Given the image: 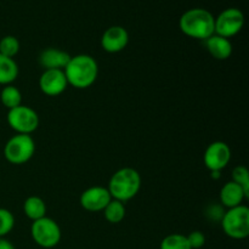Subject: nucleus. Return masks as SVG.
Here are the masks:
<instances>
[{
  "mask_svg": "<svg viewBox=\"0 0 249 249\" xmlns=\"http://www.w3.org/2000/svg\"><path fill=\"white\" fill-rule=\"evenodd\" d=\"M63 72L68 85H72L75 89H87L96 82L99 66L92 56L80 53L71 57Z\"/></svg>",
  "mask_w": 249,
  "mask_h": 249,
  "instance_id": "nucleus-1",
  "label": "nucleus"
},
{
  "mask_svg": "<svg viewBox=\"0 0 249 249\" xmlns=\"http://www.w3.org/2000/svg\"><path fill=\"white\" fill-rule=\"evenodd\" d=\"M214 19L215 17L211 11L195 7L181 15L179 27L185 36L198 40H206L214 34Z\"/></svg>",
  "mask_w": 249,
  "mask_h": 249,
  "instance_id": "nucleus-2",
  "label": "nucleus"
},
{
  "mask_svg": "<svg viewBox=\"0 0 249 249\" xmlns=\"http://www.w3.org/2000/svg\"><path fill=\"white\" fill-rule=\"evenodd\" d=\"M141 189V177L133 168H122L117 170L108 182L109 195L113 199L126 202L133 199Z\"/></svg>",
  "mask_w": 249,
  "mask_h": 249,
  "instance_id": "nucleus-3",
  "label": "nucleus"
},
{
  "mask_svg": "<svg viewBox=\"0 0 249 249\" xmlns=\"http://www.w3.org/2000/svg\"><path fill=\"white\" fill-rule=\"evenodd\" d=\"M221 228L226 236L233 240H245L249 235V209L247 206L230 208L221 218Z\"/></svg>",
  "mask_w": 249,
  "mask_h": 249,
  "instance_id": "nucleus-4",
  "label": "nucleus"
},
{
  "mask_svg": "<svg viewBox=\"0 0 249 249\" xmlns=\"http://www.w3.org/2000/svg\"><path fill=\"white\" fill-rule=\"evenodd\" d=\"M36 153V142L31 135L17 134L9 139L4 147V156L11 164L21 165L31 160Z\"/></svg>",
  "mask_w": 249,
  "mask_h": 249,
  "instance_id": "nucleus-5",
  "label": "nucleus"
},
{
  "mask_svg": "<svg viewBox=\"0 0 249 249\" xmlns=\"http://www.w3.org/2000/svg\"><path fill=\"white\" fill-rule=\"evenodd\" d=\"M31 236L39 247L50 249L60 243L62 232L60 225L53 219L44 216L32 223Z\"/></svg>",
  "mask_w": 249,
  "mask_h": 249,
  "instance_id": "nucleus-6",
  "label": "nucleus"
},
{
  "mask_svg": "<svg viewBox=\"0 0 249 249\" xmlns=\"http://www.w3.org/2000/svg\"><path fill=\"white\" fill-rule=\"evenodd\" d=\"M6 119L10 128L17 134L31 135L39 126L38 113L33 108L24 105H19L15 108L9 109Z\"/></svg>",
  "mask_w": 249,
  "mask_h": 249,
  "instance_id": "nucleus-7",
  "label": "nucleus"
},
{
  "mask_svg": "<svg viewBox=\"0 0 249 249\" xmlns=\"http://www.w3.org/2000/svg\"><path fill=\"white\" fill-rule=\"evenodd\" d=\"M245 26V15L237 7H229L221 11L214 19V34L232 38L240 33Z\"/></svg>",
  "mask_w": 249,
  "mask_h": 249,
  "instance_id": "nucleus-8",
  "label": "nucleus"
},
{
  "mask_svg": "<svg viewBox=\"0 0 249 249\" xmlns=\"http://www.w3.org/2000/svg\"><path fill=\"white\" fill-rule=\"evenodd\" d=\"M231 160L230 146L224 141H214L204 151V165L211 172H221Z\"/></svg>",
  "mask_w": 249,
  "mask_h": 249,
  "instance_id": "nucleus-9",
  "label": "nucleus"
},
{
  "mask_svg": "<svg viewBox=\"0 0 249 249\" xmlns=\"http://www.w3.org/2000/svg\"><path fill=\"white\" fill-rule=\"evenodd\" d=\"M112 201V197L109 195L107 187L102 186H92L87 189L80 195V206L88 212H102L106 208L107 204Z\"/></svg>",
  "mask_w": 249,
  "mask_h": 249,
  "instance_id": "nucleus-10",
  "label": "nucleus"
},
{
  "mask_svg": "<svg viewBox=\"0 0 249 249\" xmlns=\"http://www.w3.org/2000/svg\"><path fill=\"white\" fill-rule=\"evenodd\" d=\"M67 87V78L62 70H45L39 78V88L46 96H58Z\"/></svg>",
  "mask_w": 249,
  "mask_h": 249,
  "instance_id": "nucleus-11",
  "label": "nucleus"
},
{
  "mask_svg": "<svg viewBox=\"0 0 249 249\" xmlns=\"http://www.w3.org/2000/svg\"><path fill=\"white\" fill-rule=\"evenodd\" d=\"M129 43V33L124 27L112 26L101 36V46L109 53H121Z\"/></svg>",
  "mask_w": 249,
  "mask_h": 249,
  "instance_id": "nucleus-12",
  "label": "nucleus"
},
{
  "mask_svg": "<svg viewBox=\"0 0 249 249\" xmlns=\"http://www.w3.org/2000/svg\"><path fill=\"white\" fill-rule=\"evenodd\" d=\"M71 57L66 51L56 48L45 49L39 55V63L44 70H65Z\"/></svg>",
  "mask_w": 249,
  "mask_h": 249,
  "instance_id": "nucleus-13",
  "label": "nucleus"
},
{
  "mask_svg": "<svg viewBox=\"0 0 249 249\" xmlns=\"http://www.w3.org/2000/svg\"><path fill=\"white\" fill-rule=\"evenodd\" d=\"M220 202L224 207H226L228 209L235 208L242 204V202L246 198H248V196L246 195V192L243 191L242 187L238 184L233 181H229L221 187L220 190Z\"/></svg>",
  "mask_w": 249,
  "mask_h": 249,
  "instance_id": "nucleus-14",
  "label": "nucleus"
},
{
  "mask_svg": "<svg viewBox=\"0 0 249 249\" xmlns=\"http://www.w3.org/2000/svg\"><path fill=\"white\" fill-rule=\"evenodd\" d=\"M204 44H206L208 53L216 60H228L232 53V44H231L230 39L224 38V36L213 34L204 40Z\"/></svg>",
  "mask_w": 249,
  "mask_h": 249,
  "instance_id": "nucleus-15",
  "label": "nucleus"
},
{
  "mask_svg": "<svg viewBox=\"0 0 249 249\" xmlns=\"http://www.w3.org/2000/svg\"><path fill=\"white\" fill-rule=\"evenodd\" d=\"M18 77V65L11 57L0 53V85H10Z\"/></svg>",
  "mask_w": 249,
  "mask_h": 249,
  "instance_id": "nucleus-16",
  "label": "nucleus"
},
{
  "mask_svg": "<svg viewBox=\"0 0 249 249\" xmlns=\"http://www.w3.org/2000/svg\"><path fill=\"white\" fill-rule=\"evenodd\" d=\"M23 212L28 219L32 221L39 220V219L46 216V204L43 198L38 196H31L24 201Z\"/></svg>",
  "mask_w": 249,
  "mask_h": 249,
  "instance_id": "nucleus-17",
  "label": "nucleus"
},
{
  "mask_svg": "<svg viewBox=\"0 0 249 249\" xmlns=\"http://www.w3.org/2000/svg\"><path fill=\"white\" fill-rule=\"evenodd\" d=\"M0 101L5 108L12 109L22 105V94L14 85H5L0 91Z\"/></svg>",
  "mask_w": 249,
  "mask_h": 249,
  "instance_id": "nucleus-18",
  "label": "nucleus"
},
{
  "mask_svg": "<svg viewBox=\"0 0 249 249\" xmlns=\"http://www.w3.org/2000/svg\"><path fill=\"white\" fill-rule=\"evenodd\" d=\"M104 215L106 218V220L111 224H118L125 216V206H124L123 202L117 201V199L112 198V201L109 202L106 206V208L104 209Z\"/></svg>",
  "mask_w": 249,
  "mask_h": 249,
  "instance_id": "nucleus-19",
  "label": "nucleus"
},
{
  "mask_svg": "<svg viewBox=\"0 0 249 249\" xmlns=\"http://www.w3.org/2000/svg\"><path fill=\"white\" fill-rule=\"evenodd\" d=\"M160 249H191V247L186 236L181 233H172L163 238L160 242Z\"/></svg>",
  "mask_w": 249,
  "mask_h": 249,
  "instance_id": "nucleus-20",
  "label": "nucleus"
},
{
  "mask_svg": "<svg viewBox=\"0 0 249 249\" xmlns=\"http://www.w3.org/2000/svg\"><path fill=\"white\" fill-rule=\"evenodd\" d=\"M19 41L14 36H5L0 40V53L6 57L14 58L19 51Z\"/></svg>",
  "mask_w": 249,
  "mask_h": 249,
  "instance_id": "nucleus-21",
  "label": "nucleus"
},
{
  "mask_svg": "<svg viewBox=\"0 0 249 249\" xmlns=\"http://www.w3.org/2000/svg\"><path fill=\"white\" fill-rule=\"evenodd\" d=\"M15 226V216L9 209L0 208V237H5Z\"/></svg>",
  "mask_w": 249,
  "mask_h": 249,
  "instance_id": "nucleus-22",
  "label": "nucleus"
},
{
  "mask_svg": "<svg viewBox=\"0 0 249 249\" xmlns=\"http://www.w3.org/2000/svg\"><path fill=\"white\" fill-rule=\"evenodd\" d=\"M232 181L240 185L249 197V172L245 165H237L232 170Z\"/></svg>",
  "mask_w": 249,
  "mask_h": 249,
  "instance_id": "nucleus-23",
  "label": "nucleus"
},
{
  "mask_svg": "<svg viewBox=\"0 0 249 249\" xmlns=\"http://www.w3.org/2000/svg\"><path fill=\"white\" fill-rule=\"evenodd\" d=\"M186 237L191 249H199L206 245V236L201 231H192Z\"/></svg>",
  "mask_w": 249,
  "mask_h": 249,
  "instance_id": "nucleus-24",
  "label": "nucleus"
},
{
  "mask_svg": "<svg viewBox=\"0 0 249 249\" xmlns=\"http://www.w3.org/2000/svg\"><path fill=\"white\" fill-rule=\"evenodd\" d=\"M0 249H16L15 246L9 240L4 237H0Z\"/></svg>",
  "mask_w": 249,
  "mask_h": 249,
  "instance_id": "nucleus-25",
  "label": "nucleus"
}]
</instances>
